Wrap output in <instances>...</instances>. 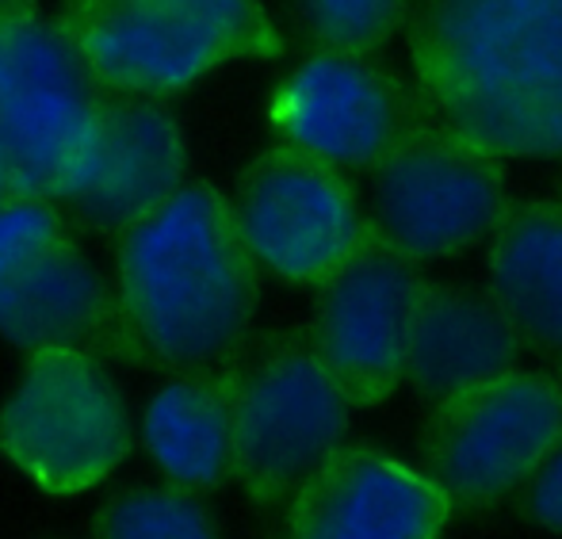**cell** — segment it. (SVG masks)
<instances>
[{
  "label": "cell",
  "mask_w": 562,
  "mask_h": 539,
  "mask_svg": "<svg viewBox=\"0 0 562 539\" xmlns=\"http://www.w3.org/2000/svg\"><path fill=\"white\" fill-rule=\"evenodd\" d=\"M425 119L432 108L422 85L414 89L371 54L311 50L268 100L276 138L345 172H371Z\"/></svg>",
  "instance_id": "obj_10"
},
{
  "label": "cell",
  "mask_w": 562,
  "mask_h": 539,
  "mask_svg": "<svg viewBox=\"0 0 562 539\" xmlns=\"http://www.w3.org/2000/svg\"><path fill=\"white\" fill-rule=\"evenodd\" d=\"M520 337L490 291L425 280L406 325L402 379L437 402L517 368Z\"/></svg>",
  "instance_id": "obj_14"
},
{
  "label": "cell",
  "mask_w": 562,
  "mask_h": 539,
  "mask_svg": "<svg viewBox=\"0 0 562 539\" xmlns=\"http://www.w3.org/2000/svg\"><path fill=\"white\" fill-rule=\"evenodd\" d=\"M562 448V379L509 368L437 402L422 433V471L451 509L479 513L520 494Z\"/></svg>",
  "instance_id": "obj_8"
},
{
  "label": "cell",
  "mask_w": 562,
  "mask_h": 539,
  "mask_svg": "<svg viewBox=\"0 0 562 539\" xmlns=\"http://www.w3.org/2000/svg\"><path fill=\"white\" fill-rule=\"evenodd\" d=\"M509 203L502 157L432 115L371 169L363 211L371 237L425 265L490 242Z\"/></svg>",
  "instance_id": "obj_7"
},
{
  "label": "cell",
  "mask_w": 562,
  "mask_h": 539,
  "mask_svg": "<svg viewBox=\"0 0 562 539\" xmlns=\"http://www.w3.org/2000/svg\"><path fill=\"white\" fill-rule=\"evenodd\" d=\"M448 494L371 443H345L288 502L283 539H440Z\"/></svg>",
  "instance_id": "obj_12"
},
{
  "label": "cell",
  "mask_w": 562,
  "mask_h": 539,
  "mask_svg": "<svg viewBox=\"0 0 562 539\" xmlns=\"http://www.w3.org/2000/svg\"><path fill=\"white\" fill-rule=\"evenodd\" d=\"M234 375V482L257 505H280L345 448L352 406L311 329L249 340Z\"/></svg>",
  "instance_id": "obj_4"
},
{
  "label": "cell",
  "mask_w": 562,
  "mask_h": 539,
  "mask_svg": "<svg viewBox=\"0 0 562 539\" xmlns=\"http://www.w3.org/2000/svg\"><path fill=\"white\" fill-rule=\"evenodd\" d=\"M490 295L528 352L562 368V200L509 203L486 242Z\"/></svg>",
  "instance_id": "obj_16"
},
{
  "label": "cell",
  "mask_w": 562,
  "mask_h": 539,
  "mask_svg": "<svg viewBox=\"0 0 562 539\" xmlns=\"http://www.w3.org/2000/svg\"><path fill=\"white\" fill-rule=\"evenodd\" d=\"M291 23L311 50L375 54L409 27V0H288Z\"/></svg>",
  "instance_id": "obj_19"
},
{
  "label": "cell",
  "mask_w": 562,
  "mask_h": 539,
  "mask_svg": "<svg viewBox=\"0 0 562 539\" xmlns=\"http://www.w3.org/2000/svg\"><path fill=\"white\" fill-rule=\"evenodd\" d=\"M409 58L432 115L497 157L562 154V0H422Z\"/></svg>",
  "instance_id": "obj_2"
},
{
  "label": "cell",
  "mask_w": 562,
  "mask_h": 539,
  "mask_svg": "<svg viewBox=\"0 0 562 539\" xmlns=\"http://www.w3.org/2000/svg\"><path fill=\"white\" fill-rule=\"evenodd\" d=\"M8 195H12V184H8L4 169H0V200H8Z\"/></svg>",
  "instance_id": "obj_23"
},
{
  "label": "cell",
  "mask_w": 562,
  "mask_h": 539,
  "mask_svg": "<svg viewBox=\"0 0 562 539\" xmlns=\"http://www.w3.org/2000/svg\"><path fill=\"white\" fill-rule=\"evenodd\" d=\"M66 234V218L54 200L23 192L0 200V283L27 268L35 257H43Z\"/></svg>",
  "instance_id": "obj_20"
},
{
  "label": "cell",
  "mask_w": 562,
  "mask_h": 539,
  "mask_svg": "<svg viewBox=\"0 0 562 539\" xmlns=\"http://www.w3.org/2000/svg\"><path fill=\"white\" fill-rule=\"evenodd\" d=\"M142 440L165 482L211 494L234 482V375L180 371L149 398Z\"/></svg>",
  "instance_id": "obj_17"
},
{
  "label": "cell",
  "mask_w": 562,
  "mask_h": 539,
  "mask_svg": "<svg viewBox=\"0 0 562 539\" xmlns=\"http://www.w3.org/2000/svg\"><path fill=\"white\" fill-rule=\"evenodd\" d=\"M108 89L61 20H0V169L12 192L61 203L81 180Z\"/></svg>",
  "instance_id": "obj_5"
},
{
  "label": "cell",
  "mask_w": 562,
  "mask_h": 539,
  "mask_svg": "<svg viewBox=\"0 0 562 539\" xmlns=\"http://www.w3.org/2000/svg\"><path fill=\"white\" fill-rule=\"evenodd\" d=\"M23 12H38V0H0V20H12Z\"/></svg>",
  "instance_id": "obj_22"
},
{
  "label": "cell",
  "mask_w": 562,
  "mask_h": 539,
  "mask_svg": "<svg viewBox=\"0 0 562 539\" xmlns=\"http://www.w3.org/2000/svg\"><path fill=\"white\" fill-rule=\"evenodd\" d=\"M115 356L154 371L229 368L249 348L260 265L234 203L188 180L115 237Z\"/></svg>",
  "instance_id": "obj_1"
},
{
  "label": "cell",
  "mask_w": 562,
  "mask_h": 539,
  "mask_svg": "<svg viewBox=\"0 0 562 539\" xmlns=\"http://www.w3.org/2000/svg\"><path fill=\"white\" fill-rule=\"evenodd\" d=\"M520 513L548 532H562V448L520 490Z\"/></svg>",
  "instance_id": "obj_21"
},
{
  "label": "cell",
  "mask_w": 562,
  "mask_h": 539,
  "mask_svg": "<svg viewBox=\"0 0 562 539\" xmlns=\"http://www.w3.org/2000/svg\"><path fill=\"white\" fill-rule=\"evenodd\" d=\"M131 443V409L100 352H31L0 406V456L54 497L108 482Z\"/></svg>",
  "instance_id": "obj_6"
},
{
  "label": "cell",
  "mask_w": 562,
  "mask_h": 539,
  "mask_svg": "<svg viewBox=\"0 0 562 539\" xmlns=\"http://www.w3.org/2000/svg\"><path fill=\"white\" fill-rule=\"evenodd\" d=\"M0 337L23 356L46 348L115 352V283L66 234L0 283Z\"/></svg>",
  "instance_id": "obj_15"
},
{
  "label": "cell",
  "mask_w": 562,
  "mask_h": 539,
  "mask_svg": "<svg viewBox=\"0 0 562 539\" xmlns=\"http://www.w3.org/2000/svg\"><path fill=\"white\" fill-rule=\"evenodd\" d=\"M425 276L414 260L368 242L314 288L311 337L356 406H383L402 383L406 325Z\"/></svg>",
  "instance_id": "obj_11"
},
{
  "label": "cell",
  "mask_w": 562,
  "mask_h": 539,
  "mask_svg": "<svg viewBox=\"0 0 562 539\" xmlns=\"http://www.w3.org/2000/svg\"><path fill=\"white\" fill-rule=\"evenodd\" d=\"M229 203L260 272L299 288H318L371 234L348 172L288 142L237 172Z\"/></svg>",
  "instance_id": "obj_9"
},
{
  "label": "cell",
  "mask_w": 562,
  "mask_h": 539,
  "mask_svg": "<svg viewBox=\"0 0 562 539\" xmlns=\"http://www.w3.org/2000/svg\"><path fill=\"white\" fill-rule=\"evenodd\" d=\"M188 184V142L157 97L108 92L97 138L66 207L92 234L119 237Z\"/></svg>",
  "instance_id": "obj_13"
},
{
  "label": "cell",
  "mask_w": 562,
  "mask_h": 539,
  "mask_svg": "<svg viewBox=\"0 0 562 539\" xmlns=\"http://www.w3.org/2000/svg\"><path fill=\"white\" fill-rule=\"evenodd\" d=\"M61 27L108 92L169 100L245 58H280L260 0H66Z\"/></svg>",
  "instance_id": "obj_3"
},
{
  "label": "cell",
  "mask_w": 562,
  "mask_h": 539,
  "mask_svg": "<svg viewBox=\"0 0 562 539\" xmlns=\"http://www.w3.org/2000/svg\"><path fill=\"white\" fill-rule=\"evenodd\" d=\"M92 539H223L203 494L184 486H131L92 517Z\"/></svg>",
  "instance_id": "obj_18"
}]
</instances>
